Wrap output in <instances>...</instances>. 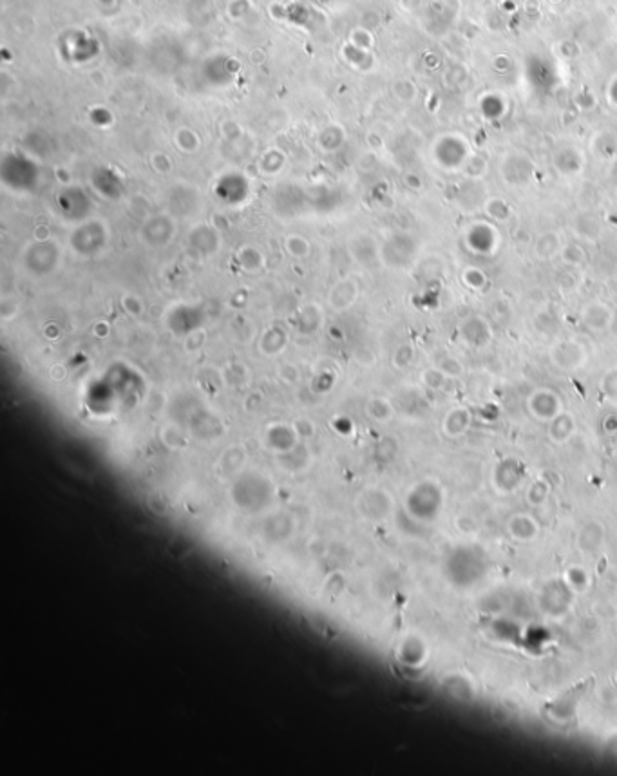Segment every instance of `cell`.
Instances as JSON below:
<instances>
[{
    "label": "cell",
    "mask_w": 617,
    "mask_h": 776,
    "mask_svg": "<svg viewBox=\"0 0 617 776\" xmlns=\"http://www.w3.org/2000/svg\"><path fill=\"white\" fill-rule=\"evenodd\" d=\"M509 532L516 541H531L536 539L540 528L531 516H514L509 521Z\"/></svg>",
    "instance_id": "cell-1"
},
{
    "label": "cell",
    "mask_w": 617,
    "mask_h": 776,
    "mask_svg": "<svg viewBox=\"0 0 617 776\" xmlns=\"http://www.w3.org/2000/svg\"><path fill=\"white\" fill-rule=\"evenodd\" d=\"M577 583H579L581 587H585L586 583H588V578H586V573L583 572V570L572 569L570 572H568V585H570V587H576Z\"/></svg>",
    "instance_id": "cell-3"
},
{
    "label": "cell",
    "mask_w": 617,
    "mask_h": 776,
    "mask_svg": "<svg viewBox=\"0 0 617 776\" xmlns=\"http://www.w3.org/2000/svg\"><path fill=\"white\" fill-rule=\"evenodd\" d=\"M577 543H579V548L585 551V554H594L601 546V543H603V527L595 523V521L586 523L583 527L579 537H577Z\"/></svg>",
    "instance_id": "cell-2"
}]
</instances>
